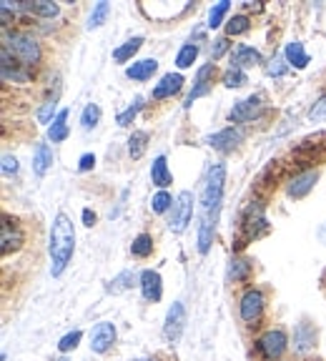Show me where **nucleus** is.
Here are the masks:
<instances>
[{
  "label": "nucleus",
  "instance_id": "nucleus-1",
  "mask_svg": "<svg viewBox=\"0 0 326 361\" xmlns=\"http://www.w3.org/2000/svg\"><path fill=\"white\" fill-rule=\"evenodd\" d=\"M48 251H51V274L53 276H61L63 271L68 269V264H71L73 251H76V231H73V224H71V219H68L66 214H58L56 219H53Z\"/></svg>",
  "mask_w": 326,
  "mask_h": 361
},
{
  "label": "nucleus",
  "instance_id": "nucleus-2",
  "mask_svg": "<svg viewBox=\"0 0 326 361\" xmlns=\"http://www.w3.org/2000/svg\"><path fill=\"white\" fill-rule=\"evenodd\" d=\"M224 183H226V166L214 164L211 169H208L206 186H203V193H201L203 216H219L221 196H224Z\"/></svg>",
  "mask_w": 326,
  "mask_h": 361
},
{
  "label": "nucleus",
  "instance_id": "nucleus-3",
  "mask_svg": "<svg viewBox=\"0 0 326 361\" xmlns=\"http://www.w3.org/2000/svg\"><path fill=\"white\" fill-rule=\"evenodd\" d=\"M3 45H6L8 51L13 53V58L25 68H33L35 63L40 61V45L33 35H25V33L6 35V43Z\"/></svg>",
  "mask_w": 326,
  "mask_h": 361
},
{
  "label": "nucleus",
  "instance_id": "nucleus-4",
  "mask_svg": "<svg viewBox=\"0 0 326 361\" xmlns=\"http://www.w3.org/2000/svg\"><path fill=\"white\" fill-rule=\"evenodd\" d=\"M256 349H259V354L264 356L266 361L282 359L284 351L289 349L286 331H284V329H269V331H264L256 338Z\"/></svg>",
  "mask_w": 326,
  "mask_h": 361
},
{
  "label": "nucleus",
  "instance_id": "nucleus-5",
  "mask_svg": "<svg viewBox=\"0 0 326 361\" xmlns=\"http://www.w3.org/2000/svg\"><path fill=\"white\" fill-rule=\"evenodd\" d=\"M193 216V193L191 191H181L179 198L174 201V211H171V221L169 228L174 233H183L191 224Z\"/></svg>",
  "mask_w": 326,
  "mask_h": 361
},
{
  "label": "nucleus",
  "instance_id": "nucleus-6",
  "mask_svg": "<svg viewBox=\"0 0 326 361\" xmlns=\"http://www.w3.org/2000/svg\"><path fill=\"white\" fill-rule=\"evenodd\" d=\"M264 306H266V299L259 288H248V291H243L241 301H239V316H241V322L248 324V326H253V324L264 316Z\"/></svg>",
  "mask_w": 326,
  "mask_h": 361
},
{
  "label": "nucleus",
  "instance_id": "nucleus-7",
  "mask_svg": "<svg viewBox=\"0 0 326 361\" xmlns=\"http://www.w3.org/2000/svg\"><path fill=\"white\" fill-rule=\"evenodd\" d=\"M23 246V231L20 226L11 219V216H3V224H0V254L8 256L13 251Z\"/></svg>",
  "mask_w": 326,
  "mask_h": 361
},
{
  "label": "nucleus",
  "instance_id": "nucleus-8",
  "mask_svg": "<svg viewBox=\"0 0 326 361\" xmlns=\"http://www.w3.org/2000/svg\"><path fill=\"white\" fill-rule=\"evenodd\" d=\"M183 326H186V309L181 301H176L169 309V314H166V322H163V336H166V341L176 344L181 338V334H183Z\"/></svg>",
  "mask_w": 326,
  "mask_h": 361
},
{
  "label": "nucleus",
  "instance_id": "nucleus-9",
  "mask_svg": "<svg viewBox=\"0 0 326 361\" xmlns=\"http://www.w3.org/2000/svg\"><path fill=\"white\" fill-rule=\"evenodd\" d=\"M261 111H264V101H261V96H251V98L239 101L236 106L231 108L229 118L234 121V123H248V121L259 118Z\"/></svg>",
  "mask_w": 326,
  "mask_h": 361
},
{
  "label": "nucleus",
  "instance_id": "nucleus-10",
  "mask_svg": "<svg viewBox=\"0 0 326 361\" xmlns=\"http://www.w3.org/2000/svg\"><path fill=\"white\" fill-rule=\"evenodd\" d=\"M116 326L108 322H101L93 326V331H90V351H96V354H106L108 349H111L113 344H116Z\"/></svg>",
  "mask_w": 326,
  "mask_h": 361
},
{
  "label": "nucleus",
  "instance_id": "nucleus-11",
  "mask_svg": "<svg viewBox=\"0 0 326 361\" xmlns=\"http://www.w3.org/2000/svg\"><path fill=\"white\" fill-rule=\"evenodd\" d=\"M243 141V130L239 126H229V128L219 130V133L208 135L206 143L216 151H231V148H236L239 143Z\"/></svg>",
  "mask_w": 326,
  "mask_h": 361
},
{
  "label": "nucleus",
  "instance_id": "nucleus-12",
  "mask_svg": "<svg viewBox=\"0 0 326 361\" xmlns=\"http://www.w3.org/2000/svg\"><path fill=\"white\" fill-rule=\"evenodd\" d=\"M138 286H141V293H143V299L146 301H161L163 296V279L158 271L153 269H146L138 276Z\"/></svg>",
  "mask_w": 326,
  "mask_h": 361
},
{
  "label": "nucleus",
  "instance_id": "nucleus-13",
  "mask_svg": "<svg viewBox=\"0 0 326 361\" xmlns=\"http://www.w3.org/2000/svg\"><path fill=\"white\" fill-rule=\"evenodd\" d=\"M214 73H216V66L214 63H206V66L198 68V75H196V85H193V90L188 93V101H186V106H191L196 98L206 96L208 90H211V83H214Z\"/></svg>",
  "mask_w": 326,
  "mask_h": 361
},
{
  "label": "nucleus",
  "instance_id": "nucleus-14",
  "mask_svg": "<svg viewBox=\"0 0 326 361\" xmlns=\"http://www.w3.org/2000/svg\"><path fill=\"white\" fill-rule=\"evenodd\" d=\"M316 178H319V173H316V171H304V173L294 176V178L289 180L286 193L291 198H304L306 193H309L311 188L316 186Z\"/></svg>",
  "mask_w": 326,
  "mask_h": 361
},
{
  "label": "nucleus",
  "instance_id": "nucleus-15",
  "mask_svg": "<svg viewBox=\"0 0 326 361\" xmlns=\"http://www.w3.org/2000/svg\"><path fill=\"white\" fill-rule=\"evenodd\" d=\"M181 88H183V75L181 73H166L161 78V83H156V88H153V98H156V101H163V98L176 96Z\"/></svg>",
  "mask_w": 326,
  "mask_h": 361
},
{
  "label": "nucleus",
  "instance_id": "nucleus-16",
  "mask_svg": "<svg viewBox=\"0 0 326 361\" xmlns=\"http://www.w3.org/2000/svg\"><path fill=\"white\" fill-rule=\"evenodd\" d=\"M316 341V331L314 326H309V324H298L296 331H294V349L298 351V354H304V351H309L311 346H314Z\"/></svg>",
  "mask_w": 326,
  "mask_h": 361
},
{
  "label": "nucleus",
  "instance_id": "nucleus-17",
  "mask_svg": "<svg viewBox=\"0 0 326 361\" xmlns=\"http://www.w3.org/2000/svg\"><path fill=\"white\" fill-rule=\"evenodd\" d=\"M151 180L156 183L161 191H166V188L171 186V171H169V164H166V156H156V161H153L151 166Z\"/></svg>",
  "mask_w": 326,
  "mask_h": 361
},
{
  "label": "nucleus",
  "instance_id": "nucleus-18",
  "mask_svg": "<svg viewBox=\"0 0 326 361\" xmlns=\"http://www.w3.org/2000/svg\"><path fill=\"white\" fill-rule=\"evenodd\" d=\"M156 68H158L156 58H146V61H138V63H133V66L126 68V75H128L131 80H148L153 73H156Z\"/></svg>",
  "mask_w": 326,
  "mask_h": 361
},
{
  "label": "nucleus",
  "instance_id": "nucleus-19",
  "mask_svg": "<svg viewBox=\"0 0 326 361\" xmlns=\"http://www.w3.org/2000/svg\"><path fill=\"white\" fill-rule=\"evenodd\" d=\"M51 166H53L51 146H48V143H38V146H35V153H33V171H35V176H45Z\"/></svg>",
  "mask_w": 326,
  "mask_h": 361
},
{
  "label": "nucleus",
  "instance_id": "nucleus-20",
  "mask_svg": "<svg viewBox=\"0 0 326 361\" xmlns=\"http://www.w3.org/2000/svg\"><path fill=\"white\" fill-rule=\"evenodd\" d=\"M261 63V53L253 51V48H248V45H239L236 51H234V66L231 68H253Z\"/></svg>",
  "mask_w": 326,
  "mask_h": 361
},
{
  "label": "nucleus",
  "instance_id": "nucleus-21",
  "mask_svg": "<svg viewBox=\"0 0 326 361\" xmlns=\"http://www.w3.org/2000/svg\"><path fill=\"white\" fill-rule=\"evenodd\" d=\"M284 56H286V61L291 63L294 68H306L309 66V53L304 51V45L298 43V40H291V43L286 45V51H284Z\"/></svg>",
  "mask_w": 326,
  "mask_h": 361
},
{
  "label": "nucleus",
  "instance_id": "nucleus-22",
  "mask_svg": "<svg viewBox=\"0 0 326 361\" xmlns=\"http://www.w3.org/2000/svg\"><path fill=\"white\" fill-rule=\"evenodd\" d=\"M48 138L53 143H61L68 138V111H58L56 121L48 126Z\"/></svg>",
  "mask_w": 326,
  "mask_h": 361
},
{
  "label": "nucleus",
  "instance_id": "nucleus-23",
  "mask_svg": "<svg viewBox=\"0 0 326 361\" xmlns=\"http://www.w3.org/2000/svg\"><path fill=\"white\" fill-rule=\"evenodd\" d=\"M131 254H133L135 259H148V256L153 254V238L148 236V233H138V236L133 238V243H131Z\"/></svg>",
  "mask_w": 326,
  "mask_h": 361
},
{
  "label": "nucleus",
  "instance_id": "nucleus-24",
  "mask_svg": "<svg viewBox=\"0 0 326 361\" xmlns=\"http://www.w3.org/2000/svg\"><path fill=\"white\" fill-rule=\"evenodd\" d=\"M143 45V38H131V40H126L121 48H116L113 51V61L116 63H126L128 58H133L135 53H138V48Z\"/></svg>",
  "mask_w": 326,
  "mask_h": 361
},
{
  "label": "nucleus",
  "instance_id": "nucleus-25",
  "mask_svg": "<svg viewBox=\"0 0 326 361\" xmlns=\"http://www.w3.org/2000/svg\"><path fill=\"white\" fill-rule=\"evenodd\" d=\"M148 148V133L146 130H133L128 138V153L131 158H141Z\"/></svg>",
  "mask_w": 326,
  "mask_h": 361
},
{
  "label": "nucleus",
  "instance_id": "nucleus-26",
  "mask_svg": "<svg viewBox=\"0 0 326 361\" xmlns=\"http://www.w3.org/2000/svg\"><path fill=\"white\" fill-rule=\"evenodd\" d=\"M133 283H135L133 271H121L119 276L113 279L106 288H108V293H121V291H128V288H133Z\"/></svg>",
  "mask_w": 326,
  "mask_h": 361
},
{
  "label": "nucleus",
  "instance_id": "nucleus-27",
  "mask_svg": "<svg viewBox=\"0 0 326 361\" xmlns=\"http://www.w3.org/2000/svg\"><path fill=\"white\" fill-rule=\"evenodd\" d=\"M248 274H251V261L231 259V264H229V279L231 281H246Z\"/></svg>",
  "mask_w": 326,
  "mask_h": 361
},
{
  "label": "nucleus",
  "instance_id": "nucleus-28",
  "mask_svg": "<svg viewBox=\"0 0 326 361\" xmlns=\"http://www.w3.org/2000/svg\"><path fill=\"white\" fill-rule=\"evenodd\" d=\"M23 11H30L35 16H43V18H56L58 16V6L56 3H48V0H40V3H23Z\"/></svg>",
  "mask_w": 326,
  "mask_h": 361
},
{
  "label": "nucleus",
  "instance_id": "nucleus-29",
  "mask_svg": "<svg viewBox=\"0 0 326 361\" xmlns=\"http://www.w3.org/2000/svg\"><path fill=\"white\" fill-rule=\"evenodd\" d=\"M251 28V20L246 16H234L226 23V38H234V35H243Z\"/></svg>",
  "mask_w": 326,
  "mask_h": 361
},
{
  "label": "nucleus",
  "instance_id": "nucleus-30",
  "mask_svg": "<svg viewBox=\"0 0 326 361\" xmlns=\"http://www.w3.org/2000/svg\"><path fill=\"white\" fill-rule=\"evenodd\" d=\"M98 121H101V108H98L96 103H88V106L83 108V116H80L83 130H93L98 126Z\"/></svg>",
  "mask_w": 326,
  "mask_h": 361
},
{
  "label": "nucleus",
  "instance_id": "nucleus-31",
  "mask_svg": "<svg viewBox=\"0 0 326 361\" xmlns=\"http://www.w3.org/2000/svg\"><path fill=\"white\" fill-rule=\"evenodd\" d=\"M221 83H224L226 88H241L243 83H248V78L241 68H229V71L221 75Z\"/></svg>",
  "mask_w": 326,
  "mask_h": 361
},
{
  "label": "nucleus",
  "instance_id": "nucleus-32",
  "mask_svg": "<svg viewBox=\"0 0 326 361\" xmlns=\"http://www.w3.org/2000/svg\"><path fill=\"white\" fill-rule=\"evenodd\" d=\"M196 58H198V45L186 43L183 48L179 51V56H176V66H179V68H191Z\"/></svg>",
  "mask_w": 326,
  "mask_h": 361
},
{
  "label": "nucleus",
  "instance_id": "nucleus-33",
  "mask_svg": "<svg viewBox=\"0 0 326 361\" xmlns=\"http://www.w3.org/2000/svg\"><path fill=\"white\" fill-rule=\"evenodd\" d=\"M141 108H143V98L138 96V98H135V101H133V106H128L123 113H119V118H116V123H119L121 128H126V126H131V123H133L135 116H138V111H141Z\"/></svg>",
  "mask_w": 326,
  "mask_h": 361
},
{
  "label": "nucleus",
  "instance_id": "nucleus-34",
  "mask_svg": "<svg viewBox=\"0 0 326 361\" xmlns=\"http://www.w3.org/2000/svg\"><path fill=\"white\" fill-rule=\"evenodd\" d=\"M108 13H111V6L108 3H98L93 11H90V18H88V28L90 30H96V28H101L103 25V20L108 18Z\"/></svg>",
  "mask_w": 326,
  "mask_h": 361
},
{
  "label": "nucleus",
  "instance_id": "nucleus-35",
  "mask_svg": "<svg viewBox=\"0 0 326 361\" xmlns=\"http://www.w3.org/2000/svg\"><path fill=\"white\" fill-rule=\"evenodd\" d=\"M231 3L229 0H221V3H216L214 8H211V13H208V28H219L221 20H224V16L229 13Z\"/></svg>",
  "mask_w": 326,
  "mask_h": 361
},
{
  "label": "nucleus",
  "instance_id": "nucleus-36",
  "mask_svg": "<svg viewBox=\"0 0 326 361\" xmlns=\"http://www.w3.org/2000/svg\"><path fill=\"white\" fill-rule=\"evenodd\" d=\"M174 209V198H171L169 191H158L156 196L151 198V211L153 214H163V211Z\"/></svg>",
  "mask_w": 326,
  "mask_h": 361
},
{
  "label": "nucleus",
  "instance_id": "nucleus-37",
  "mask_svg": "<svg viewBox=\"0 0 326 361\" xmlns=\"http://www.w3.org/2000/svg\"><path fill=\"white\" fill-rule=\"evenodd\" d=\"M80 336H83V334H80L78 329H76V331H71V334H66V336L58 341V349H61L63 354H66V351H73L76 346L80 344Z\"/></svg>",
  "mask_w": 326,
  "mask_h": 361
},
{
  "label": "nucleus",
  "instance_id": "nucleus-38",
  "mask_svg": "<svg viewBox=\"0 0 326 361\" xmlns=\"http://www.w3.org/2000/svg\"><path fill=\"white\" fill-rule=\"evenodd\" d=\"M53 113H56V98H53V101H45L43 106H40V111H38V121L40 123H53ZM58 116V113H56Z\"/></svg>",
  "mask_w": 326,
  "mask_h": 361
},
{
  "label": "nucleus",
  "instance_id": "nucleus-39",
  "mask_svg": "<svg viewBox=\"0 0 326 361\" xmlns=\"http://www.w3.org/2000/svg\"><path fill=\"white\" fill-rule=\"evenodd\" d=\"M229 38H226V35H221V38H216L214 40V48H211V63L214 61H219L221 56H224L226 51H229Z\"/></svg>",
  "mask_w": 326,
  "mask_h": 361
},
{
  "label": "nucleus",
  "instance_id": "nucleus-40",
  "mask_svg": "<svg viewBox=\"0 0 326 361\" xmlns=\"http://www.w3.org/2000/svg\"><path fill=\"white\" fill-rule=\"evenodd\" d=\"M18 173V158L6 153L3 156V176H16Z\"/></svg>",
  "mask_w": 326,
  "mask_h": 361
},
{
  "label": "nucleus",
  "instance_id": "nucleus-41",
  "mask_svg": "<svg viewBox=\"0 0 326 361\" xmlns=\"http://www.w3.org/2000/svg\"><path fill=\"white\" fill-rule=\"evenodd\" d=\"M309 116H311V121L324 118V116H326V96H324V98H319V101L314 103V108L309 111Z\"/></svg>",
  "mask_w": 326,
  "mask_h": 361
},
{
  "label": "nucleus",
  "instance_id": "nucleus-42",
  "mask_svg": "<svg viewBox=\"0 0 326 361\" xmlns=\"http://www.w3.org/2000/svg\"><path fill=\"white\" fill-rule=\"evenodd\" d=\"M282 58H274V61H271V66L266 68V73L269 75H276V78H279V75H284V71H286V68L282 66Z\"/></svg>",
  "mask_w": 326,
  "mask_h": 361
},
{
  "label": "nucleus",
  "instance_id": "nucleus-43",
  "mask_svg": "<svg viewBox=\"0 0 326 361\" xmlns=\"http://www.w3.org/2000/svg\"><path fill=\"white\" fill-rule=\"evenodd\" d=\"M93 166H96V156H93V153H83V156H80L78 169H80V171H90Z\"/></svg>",
  "mask_w": 326,
  "mask_h": 361
},
{
  "label": "nucleus",
  "instance_id": "nucleus-44",
  "mask_svg": "<svg viewBox=\"0 0 326 361\" xmlns=\"http://www.w3.org/2000/svg\"><path fill=\"white\" fill-rule=\"evenodd\" d=\"M83 224L85 226H96V214L90 209H83Z\"/></svg>",
  "mask_w": 326,
  "mask_h": 361
},
{
  "label": "nucleus",
  "instance_id": "nucleus-45",
  "mask_svg": "<svg viewBox=\"0 0 326 361\" xmlns=\"http://www.w3.org/2000/svg\"><path fill=\"white\" fill-rule=\"evenodd\" d=\"M135 361H146V359H135Z\"/></svg>",
  "mask_w": 326,
  "mask_h": 361
}]
</instances>
